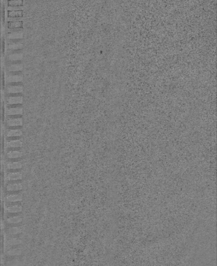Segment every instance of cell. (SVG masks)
<instances>
[{"label": "cell", "mask_w": 217, "mask_h": 266, "mask_svg": "<svg viewBox=\"0 0 217 266\" xmlns=\"http://www.w3.org/2000/svg\"><path fill=\"white\" fill-rule=\"evenodd\" d=\"M20 259V256H8L6 255L5 257V260L6 261H12L14 260H17V259Z\"/></svg>", "instance_id": "f1b7e54d"}, {"label": "cell", "mask_w": 217, "mask_h": 266, "mask_svg": "<svg viewBox=\"0 0 217 266\" xmlns=\"http://www.w3.org/2000/svg\"><path fill=\"white\" fill-rule=\"evenodd\" d=\"M23 185L22 183H10L7 185L6 190L9 191H17L22 190Z\"/></svg>", "instance_id": "8fae6325"}, {"label": "cell", "mask_w": 217, "mask_h": 266, "mask_svg": "<svg viewBox=\"0 0 217 266\" xmlns=\"http://www.w3.org/2000/svg\"><path fill=\"white\" fill-rule=\"evenodd\" d=\"M7 51L20 50L24 49V43L7 44Z\"/></svg>", "instance_id": "4fadbf2b"}, {"label": "cell", "mask_w": 217, "mask_h": 266, "mask_svg": "<svg viewBox=\"0 0 217 266\" xmlns=\"http://www.w3.org/2000/svg\"><path fill=\"white\" fill-rule=\"evenodd\" d=\"M23 145V142L20 139L9 140L6 142V146L9 148H17Z\"/></svg>", "instance_id": "9c48e42d"}, {"label": "cell", "mask_w": 217, "mask_h": 266, "mask_svg": "<svg viewBox=\"0 0 217 266\" xmlns=\"http://www.w3.org/2000/svg\"><path fill=\"white\" fill-rule=\"evenodd\" d=\"M23 220L21 216H15L7 218L6 221L8 224H19Z\"/></svg>", "instance_id": "44dd1931"}, {"label": "cell", "mask_w": 217, "mask_h": 266, "mask_svg": "<svg viewBox=\"0 0 217 266\" xmlns=\"http://www.w3.org/2000/svg\"><path fill=\"white\" fill-rule=\"evenodd\" d=\"M22 133H23L22 130H19V129L9 130L6 132V136L9 137L20 136L22 135Z\"/></svg>", "instance_id": "d6986e66"}, {"label": "cell", "mask_w": 217, "mask_h": 266, "mask_svg": "<svg viewBox=\"0 0 217 266\" xmlns=\"http://www.w3.org/2000/svg\"><path fill=\"white\" fill-rule=\"evenodd\" d=\"M6 124L9 127H16L22 126L23 120L22 118H8Z\"/></svg>", "instance_id": "7a4b0ae2"}, {"label": "cell", "mask_w": 217, "mask_h": 266, "mask_svg": "<svg viewBox=\"0 0 217 266\" xmlns=\"http://www.w3.org/2000/svg\"><path fill=\"white\" fill-rule=\"evenodd\" d=\"M23 17H7V22H14V21H21L23 20Z\"/></svg>", "instance_id": "f546056e"}, {"label": "cell", "mask_w": 217, "mask_h": 266, "mask_svg": "<svg viewBox=\"0 0 217 266\" xmlns=\"http://www.w3.org/2000/svg\"><path fill=\"white\" fill-rule=\"evenodd\" d=\"M25 9L24 6H7L8 11H15V10H24Z\"/></svg>", "instance_id": "4316f807"}, {"label": "cell", "mask_w": 217, "mask_h": 266, "mask_svg": "<svg viewBox=\"0 0 217 266\" xmlns=\"http://www.w3.org/2000/svg\"><path fill=\"white\" fill-rule=\"evenodd\" d=\"M6 199L7 202L9 203L19 202L22 201V196L19 194H10L7 195Z\"/></svg>", "instance_id": "7c38bea8"}, {"label": "cell", "mask_w": 217, "mask_h": 266, "mask_svg": "<svg viewBox=\"0 0 217 266\" xmlns=\"http://www.w3.org/2000/svg\"><path fill=\"white\" fill-rule=\"evenodd\" d=\"M7 178V179L10 181H16L18 180L22 179L23 174L20 172H12L8 174Z\"/></svg>", "instance_id": "30bf717a"}, {"label": "cell", "mask_w": 217, "mask_h": 266, "mask_svg": "<svg viewBox=\"0 0 217 266\" xmlns=\"http://www.w3.org/2000/svg\"><path fill=\"white\" fill-rule=\"evenodd\" d=\"M24 28H17V29H9L7 28V33L13 32H24Z\"/></svg>", "instance_id": "4dcf8cb0"}, {"label": "cell", "mask_w": 217, "mask_h": 266, "mask_svg": "<svg viewBox=\"0 0 217 266\" xmlns=\"http://www.w3.org/2000/svg\"><path fill=\"white\" fill-rule=\"evenodd\" d=\"M23 57H24L23 53L7 54L6 58V61H23Z\"/></svg>", "instance_id": "ba28073f"}, {"label": "cell", "mask_w": 217, "mask_h": 266, "mask_svg": "<svg viewBox=\"0 0 217 266\" xmlns=\"http://www.w3.org/2000/svg\"><path fill=\"white\" fill-rule=\"evenodd\" d=\"M24 10H15V11H8V17H23Z\"/></svg>", "instance_id": "9a60e30c"}, {"label": "cell", "mask_w": 217, "mask_h": 266, "mask_svg": "<svg viewBox=\"0 0 217 266\" xmlns=\"http://www.w3.org/2000/svg\"><path fill=\"white\" fill-rule=\"evenodd\" d=\"M23 108H7L6 114L7 116H22L23 114Z\"/></svg>", "instance_id": "3957f363"}, {"label": "cell", "mask_w": 217, "mask_h": 266, "mask_svg": "<svg viewBox=\"0 0 217 266\" xmlns=\"http://www.w3.org/2000/svg\"><path fill=\"white\" fill-rule=\"evenodd\" d=\"M6 94L23 93V86H10L6 85Z\"/></svg>", "instance_id": "277c9868"}, {"label": "cell", "mask_w": 217, "mask_h": 266, "mask_svg": "<svg viewBox=\"0 0 217 266\" xmlns=\"http://www.w3.org/2000/svg\"><path fill=\"white\" fill-rule=\"evenodd\" d=\"M22 206L19 205H14L9 206L7 207V212L8 213H20L22 212Z\"/></svg>", "instance_id": "5bb4252c"}, {"label": "cell", "mask_w": 217, "mask_h": 266, "mask_svg": "<svg viewBox=\"0 0 217 266\" xmlns=\"http://www.w3.org/2000/svg\"><path fill=\"white\" fill-rule=\"evenodd\" d=\"M23 82H15V83H7L6 85L10 86H23Z\"/></svg>", "instance_id": "836d02e7"}, {"label": "cell", "mask_w": 217, "mask_h": 266, "mask_svg": "<svg viewBox=\"0 0 217 266\" xmlns=\"http://www.w3.org/2000/svg\"><path fill=\"white\" fill-rule=\"evenodd\" d=\"M5 232L6 235H15L18 233H22V230L20 227L9 228H6Z\"/></svg>", "instance_id": "ffe728a7"}, {"label": "cell", "mask_w": 217, "mask_h": 266, "mask_svg": "<svg viewBox=\"0 0 217 266\" xmlns=\"http://www.w3.org/2000/svg\"><path fill=\"white\" fill-rule=\"evenodd\" d=\"M22 243V240L21 239H18V238H16V239H10V240H7V246H16L18 244H20Z\"/></svg>", "instance_id": "cb8c5ba5"}, {"label": "cell", "mask_w": 217, "mask_h": 266, "mask_svg": "<svg viewBox=\"0 0 217 266\" xmlns=\"http://www.w3.org/2000/svg\"><path fill=\"white\" fill-rule=\"evenodd\" d=\"M23 96L6 97V100L7 105L23 104Z\"/></svg>", "instance_id": "8992f818"}, {"label": "cell", "mask_w": 217, "mask_h": 266, "mask_svg": "<svg viewBox=\"0 0 217 266\" xmlns=\"http://www.w3.org/2000/svg\"><path fill=\"white\" fill-rule=\"evenodd\" d=\"M23 236L22 233H18V234H15V235H6V238H7V240L16 239V238L21 239L23 238Z\"/></svg>", "instance_id": "484cf974"}, {"label": "cell", "mask_w": 217, "mask_h": 266, "mask_svg": "<svg viewBox=\"0 0 217 266\" xmlns=\"http://www.w3.org/2000/svg\"><path fill=\"white\" fill-rule=\"evenodd\" d=\"M6 167L9 169H21L23 167V164L20 162H9L6 164Z\"/></svg>", "instance_id": "ac0fdd59"}, {"label": "cell", "mask_w": 217, "mask_h": 266, "mask_svg": "<svg viewBox=\"0 0 217 266\" xmlns=\"http://www.w3.org/2000/svg\"><path fill=\"white\" fill-rule=\"evenodd\" d=\"M7 72H19L23 71L24 69L23 64H19L6 65Z\"/></svg>", "instance_id": "5b68a950"}, {"label": "cell", "mask_w": 217, "mask_h": 266, "mask_svg": "<svg viewBox=\"0 0 217 266\" xmlns=\"http://www.w3.org/2000/svg\"><path fill=\"white\" fill-rule=\"evenodd\" d=\"M7 40H16V39H23L24 32H9L6 34Z\"/></svg>", "instance_id": "52a82bcc"}, {"label": "cell", "mask_w": 217, "mask_h": 266, "mask_svg": "<svg viewBox=\"0 0 217 266\" xmlns=\"http://www.w3.org/2000/svg\"><path fill=\"white\" fill-rule=\"evenodd\" d=\"M20 223L19 224H8L7 223L6 228H15V227H20Z\"/></svg>", "instance_id": "d6a6232c"}, {"label": "cell", "mask_w": 217, "mask_h": 266, "mask_svg": "<svg viewBox=\"0 0 217 266\" xmlns=\"http://www.w3.org/2000/svg\"><path fill=\"white\" fill-rule=\"evenodd\" d=\"M21 254L22 250L18 249H9L6 252V255L8 256H20Z\"/></svg>", "instance_id": "7402d4cb"}, {"label": "cell", "mask_w": 217, "mask_h": 266, "mask_svg": "<svg viewBox=\"0 0 217 266\" xmlns=\"http://www.w3.org/2000/svg\"><path fill=\"white\" fill-rule=\"evenodd\" d=\"M23 156V153L20 151H11L7 153V157L9 159H18Z\"/></svg>", "instance_id": "e0dca14e"}, {"label": "cell", "mask_w": 217, "mask_h": 266, "mask_svg": "<svg viewBox=\"0 0 217 266\" xmlns=\"http://www.w3.org/2000/svg\"><path fill=\"white\" fill-rule=\"evenodd\" d=\"M7 250L9 249H21L23 248V245L20 244H18L16 246H7Z\"/></svg>", "instance_id": "1f68e13d"}, {"label": "cell", "mask_w": 217, "mask_h": 266, "mask_svg": "<svg viewBox=\"0 0 217 266\" xmlns=\"http://www.w3.org/2000/svg\"><path fill=\"white\" fill-rule=\"evenodd\" d=\"M7 44L24 43L23 39H16V40H7Z\"/></svg>", "instance_id": "83f0119b"}, {"label": "cell", "mask_w": 217, "mask_h": 266, "mask_svg": "<svg viewBox=\"0 0 217 266\" xmlns=\"http://www.w3.org/2000/svg\"><path fill=\"white\" fill-rule=\"evenodd\" d=\"M7 28L9 29H17V28H23V21H14V22H7Z\"/></svg>", "instance_id": "2e32d148"}, {"label": "cell", "mask_w": 217, "mask_h": 266, "mask_svg": "<svg viewBox=\"0 0 217 266\" xmlns=\"http://www.w3.org/2000/svg\"><path fill=\"white\" fill-rule=\"evenodd\" d=\"M22 263L19 259L14 260L12 261H6L5 266H21Z\"/></svg>", "instance_id": "d4e9b609"}, {"label": "cell", "mask_w": 217, "mask_h": 266, "mask_svg": "<svg viewBox=\"0 0 217 266\" xmlns=\"http://www.w3.org/2000/svg\"><path fill=\"white\" fill-rule=\"evenodd\" d=\"M7 5L9 6H24L23 1L21 0H14V1H8Z\"/></svg>", "instance_id": "603a6c76"}, {"label": "cell", "mask_w": 217, "mask_h": 266, "mask_svg": "<svg viewBox=\"0 0 217 266\" xmlns=\"http://www.w3.org/2000/svg\"><path fill=\"white\" fill-rule=\"evenodd\" d=\"M6 81V83L23 82V74H21V75L7 74Z\"/></svg>", "instance_id": "6da1fadb"}]
</instances>
